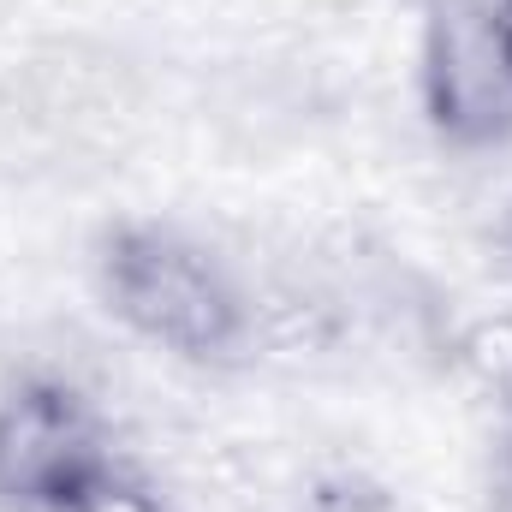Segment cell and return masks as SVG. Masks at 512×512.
I'll list each match as a JSON object with an SVG mask.
<instances>
[{
    "mask_svg": "<svg viewBox=\"0 0 512 512\" xmlns=\"http://www.w3.org/2000/svg\"><path fill=\"white\" fill-rule=\"evenodd\" d=\"M298 512H399L393 489L370 465H316L298 489Z\"/></svg>",
    "mask_w": 512,
    "mask_h": 512,
    "instance_id": "5",
    "label": "cell"
},
{
    "mask_svg": "<svg viewBox=\"0 0 512 512\" xmlns=\"http://www.w3.org/2000/svg\"><path fill=\"white\" fill-rule=\"evenodd\" d=\"M114 459L108 417L84 382L60 370L0 382V512H72Z\"/></svg>",
    "mask_w": 512,
    "mask_h": 512,
    "instance_id": "2",
    "label": "cell"
},
{
    "mask_svg": "<svg viewBox=\"0 0 512 512\" xmlns=\"http://www.w3.org/2000/svg\"><path fill=\"white\" fill-rule=\"evenodd\" d=\"M72 512H173V501L161 495L155 477H143V471L126 465V459H114V465L78 495V507Z\"/></svg>",
    "mask_w": 512,
    "mask_h": 512,
    "instance_id": "6",
    "label": "cell"
},
{
    "mask_svg": "<svg viewBox=\"0 0 512 512\" xmlns=\"http://www.w3.org/2000/svg\"><path fill=\"white\" fill-rule=\"evenodd\" d=\"M489 36H495V54L512 78V0H489Z\"/></svg>",
    "mask_w": 512,
    "mask_h": 512,
    "instance_id": "8",
    "label": "cell"
},
{
    "mask_svg": "<svg viewBox=\"0 0 512 512\" xmlns=\"http://www.w3.org/2000/svg\"><path fill=\"white\" fill-rule=\"evenodd\" d=\"M447 364L477 387L495 411L512 405V310L471 316L465 328L447 334Z\"/></svg>",
    "mask_w": 512,
    "mask_h": 512,
    "instance_id": "4",
    "label": "cell"
},
{
    "mask_svg": "<svg viewBox=\"0 0 512 512\" xmlns=\"http://www.w3.org/2000/svg\"><path fill=\"white\" fill-rule=\"evenodd\" d=\"M483 512H512V405L507 411H495V453H489Z\"/></svg>",
    "mask_w": 512,
    "mask_h": 512,
    "instance_id": "7",
    "label": "cell"
},
{
    "mask_svg": "<svg viewBox=\"0 0 512 512\" xmlns=\"http://www.w3.org/2000/svg\"><path fill=\"white\" fill-rule=\"evenodd\" d=\"M423 114L459 149L512 137V78L489 36V0H429L423 18Z\"/></svg>",
    "mask_w": 512,
    "mask_h": 512,
    "instance_id": "3",
    "label": "cell"
},
{
    "mask_svg": "<svg viewBox=\"0 0 512 512\" xmlns=\"http://www.w3.org/2000/svg\"><path fill=\"white\" fill-rule=\"evenodd\" d=\"M102 310L149 352L185 370L251 364V286L191 227L161 215H114L90 245Z\"/></svg>",
    "mask_w": 512,
    "mask_h": 512,
    "instance_id": "1",
    "label": "cell"
},
{
    "mask_svg": "<svg viewBox=\"0 0 512 512\" xmlns=\"http://www.w3.org/2000/svg\"><path fill=\"white\" fill-rule=\"evenodd\" d=\"M507 251H512V221H507Z\"/></svg>",
    "mask_w": 512,
    "mask_h": 512,
    "instance_id": "9",
    "label": "cell"
}]
</instances>
